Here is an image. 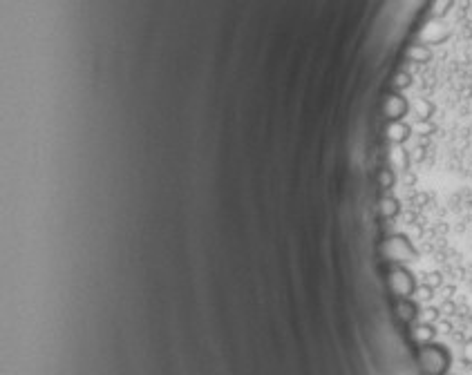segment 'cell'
I'll list each match as a JSON object with an SVG mask.
<instances>
[{
    "instance_id": "1",
    "label": "cell",
    "mask_w": 472,
    "mask_h": 375,
    "mask_svg": "<svg viewBox=\"0 0 472 375\" xmlns=\"http://www.w3.org/2000/svg\"><path fill=\"white\" fill-rule=\"evenodd\" d=\"M452 362L448 348L441 344H425L418 348V364L425 375H445Z\"/></svg>"
},
{
    "instance_id": "2",
    "label": "cell",
    "mask_w": 472,
    "mask_h": 375,
    "mask_svg": "<svg viewBox=\"0 0 472 375\" xmlns=\"http://www.w3.org/2000/svg\"><path fill=\"white\" fill-rule=\"evenodd\" d=\"M463 362L472 364V340H468L465 342V346H463Z\"/></svg>"
},
{
    "instance_id": "3",
    "label": "cell",
    "mask_w": 472,
    "mask_h": 375,
    "mask_svg": "<svg viewBox=\"0 0 472 375\" xmlns=\"http://www.w3.org/2000/svg\"><path fill=\"white\" fill-rule=\"evenodd\" d=\"M445 375H448V373H445Z\"/></svg>"
}]
</instances>
